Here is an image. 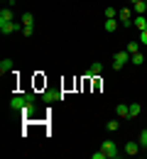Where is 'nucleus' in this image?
<instances>
[{
	"label": "nucleus",
	"instance_id": "dca6fc26",
	"mask_svg": "<svg viewBox=\"0 0 147 159\" xmlns=\"http://www.w3.org/2000/svg\"><path fill=\"white\" fill-rule=\"evenodd\" d=\"M130 61H132V64H137V66H142V61H145V57H142V52H137V54H132V57H130Z\"/></svg>",
	"mask_w": 147,
	"mask_h": 159
},
{
	"label": "nucleus",
	"instance_id": "6e6552de",
	"mask_svg": "<svg viewBox=\"0 0 147 159\" xmlns=\"http://www.w3.org/2000/svg\"><path fill=\"white\" fill-rule=\"evenodd\" d=\"M34 113H37V105H34L32 100H27V103H25V108H22V115H25V118H32Z\"/></svg>",
	"mask_w": 147,
	"mask_h": 159
},
{
	"label": "nucleus",
	"instance_id": "4be33fe9",
	"mask_svg": "<svg viewBox=\"0 0 147 159\" xmlns=\"http://www.w3.org/2000/svg\"><path fill=\"white\" fill-rule=\"evenodd\" d=\"M118 127H120V122H118V120H110V122H108V130H110V132H115Z\"/></svg>",
	"mask_w": 147,
	"mask_h": 159
},
{
	"label": "nucleus",
	"instance_id": "bb28decb",
	"mask_svg": "<svg viewBox=\"0 0 147 159\" xmlns=\"http://www.w3.org/2000/svg\"><path fill=\"white\" fill-rule=\"evenodd\" d=\"M130 2H140V0H130Z\"/></svg>",
	"mask_w": 147,
	"mask_h": 159
},
{
	"label": "nucleus",
	"instance_id": "20e7f679",
	"mask_svg": "<svg viewBox=\"0 0 147 159\" xmlns=\"http://www.w3.org/2000/svg\"><path fill=\"white\" fill-rule=\"evenodd\" d=\"M132 15H135V12L127 10V7H123V10L118 12V20L123 22V27H130V25H132Z\"/></svg>",
	"mask_w": 147,
	"mask_h": 159
},
{
	"label": "nucleus",
	"instance_id": "aec40b11",
	"mask_svg": "<svg viewBox=\"0 0 147 159\" xmlns=\"http://www.w3.org/2000/svg\"><path fill=\"white\" fill-rule=\"evenodd\" d=\"M44 100H49V103H52V100H59V93H52V91H47V93H44Z\"/></svg>",
	"mask_w": 147,
	"mask_h": 159
},
{
	"label": "nucleus",
	"instance_id": "f8f14e48",
	"mask_svg": "<svg viewBox=\"0 0 147 159\" xmlns=\"http://www.w3.org/2000/svg\"><path fill=\"white\" fill-rule=\"evenodd\" d=\"M115 113H118V118H130V105L120 103V105L115 108Z\"/></svg>",
	"mask_w": 147,
	"mask_h": 159
},
{
	"label": "nucleus",
	"instance_id": "0eeeda50",
	"mask_svg": "<svg viewBox=\"0 0 147 159\" xmlns=\"http://www.w3.org/2000/svg\"><path fill=\"white\" fill-rule=\"evenodd\" d=\"M27 100H30V98H25V96H15V98L10 100V108H12V110H22Z\"/></svg>",
	"mask_w": 147,
	"mask_h": 159
},
{
	"label": "nucleus",
	"instance_id": "9b49d317",
	"mask_svg": "<svg viewBox=\"0 0 147 159\" xmlns=\"http://www.w3.org/2000/svg\"><path fill=\"white\" fill-rule=\"evenodd\" d=\"M132 12H135V15H145V12H147V2H145V0L132 2Z\"/></svg>",
	"mask_w": 147,
	"mask_h": 159
},
{
	"label": "nucleus",
	"instance_id": "f03ea898",
	"mask_svg": "<svg viewBox=\"0 0 147 159\" xmlns=\"http://www.w3.org/2000/svg\"><path fill=\"white\" fill-rule=\"evenodd\" d=\"M127 61H130V52H127V49H125V52H115V57H113V69L120 71Z\"/></svg>",
	"mask_w": 147,
	"mask_h": 159
},
{
	"label": "nucleus",
	"instance_id": "4468645a",
	"mask_svg": "<svg viewBox=\"0 0 147 159\" xmlns=\"http://www.w3.org/2000/svg\"><path fill=\"white\" fill-rule=\"evenodd\" d=\"M127 52H130V57H132V54H137V52H140V39L130 42V44H127Z\"/></svg>",
	"mask_w": 147,
	"mask_h": 159
},
{
	"label": "nucleus",
	"instance_id": "393cba45",
	"mask_svg": "<svg viewBox=\"0 0 147 159\" xmlns=\"http://www.w3.org/2000/svg\"><path fill=\"white\" fill-rule=\"evenodd\" d=\"M140 44H145V47H147V30H145V32H140Z\"/></svg>",
	"mask_w": 147,
	"mask_h": 159
},
{
	"label": "nucleus",
	"instance_id": "a211bd4d",
	"mask_svg": "<svg viewBox=\"0 0 147 159\" xmlns=\"http://www.w3.org/2000/svg\"><path fill=\"white\" fill-rule=\"evenodd\" d=\"M32 22H34V15H32V12H25V15H22V25H32Z\"/></svg>",
	"mask_w": 147,
	"mask_h": 159
},
{
	"label": "nucleus",
	"instance_id": "cd10ccee",
	"mask_svg": "<svg viewBox=\"0 0 147 159\" xmlns=\"http://www.w3.org/2000/svg\"><path fill=\"white\" fill-rule=\"evenodd\" d=\"M145 2H147V0H145Z\"/></svg>",
	"mask_w": 147,
	"mask_h": 159
},
{
	"label": "nucleus",
	"instance_id": "9d476101",
	"mask_svg": "<svg viewBox=\"0 0 147 159\" xmlns=\"http://www.w3.org/2000/svg\"><path fill=\"white\" fill-rule=\"evenodd\" d=\"M132 25H135L140 32H145V30H147V20L142 17V15H135V17H132Z\"/></svg>",
	"mask_w": 147,
	"mask_h": 159
},
{
	"label": "nucleus",
	"instance_id": "39448f33",
	"mask_svg": "<svg viewBox=\"0 0 147 159\" xmlns=\"http://www.w3.org/2000/svg\"><path fill=\"white\" fill-rule=\"evenodd\" d=\"M140 149H142V147H140V142H137V139H130V142L125 144V154H127V157H135Z\"/></svg>",
	"mask_w": 147,
	"mask_h": 159
},
{
	"label": "nucleus",
	"instance_id": "2eb2a0df",
	"mask_svg": "<svg viewBox=\"0 0 147 159\" xmlns=\"http://www.w3.org/2000/svg\"><path fill=\"white\" fill-rule=\"evenodd\" d=\"M137 142H140V147H142V149H147V130H142V132L137 135Z\"/></svg>",
	"mask_w": 147,
	"mask_h": 159
},
{
	"label": "nucleus",
	"instance_id": "7ed1b4c3",
	"mask_svg": "<svg viewBox=\"0 0 147 159\" xmlns=\"http://www.w3.org/2000/svg\"><path fill=\"white\" fill-rule=\"evenodd\" d=\"M25 25H20V22L15 20H0V32L2 34H10V32H17V30H22Z\"/></svg>",
	"mask_w": 147,
	"mask_h": 159
},
{
	"label": "nucleus",
	"instance_id": "412c9836",
	"mask_svg": "<svg viewBox=\"0 0 147 159\" xmlns=\"http://www.w3.org/2000/svg\"><path fill=\"white\" fill-rule=\"evenodd\" d=\"M105 17H118V10L115 7H105Z\"/></svg>",
	"mask_w": 147,
	"mask_h": 159
},
{
	"label": "nucleus",
	"instance_id": "423d86ee",
	"mask_svg": "<svg viewBox=\"0 0 147 159\" xmlns=\"http://www.w3.org/2000/svg\"><path fill=\"white\" fill-rule=\"evenodd\" d=\"M101 69H103V66H101L98 61H93V64L88 66V74H86L84 79H98V76H101Z\"/></svg>",
	"mask_w": 147,
	"mask_h": 159
},
{
	"label": "nucleus",
	"instance_id": "ddd939ff",
	"mask_svg": "<svg viewBox=\"0 0 147 159\" xmlns=\"http://www.w3.org/2000/svg\"><path fill=\"white\" fill-rule=\"evenodd\" d=\"M7 71H12V61H10V59H2V61H0V74L5 76Z\"/></svg>",
	"mask_w": 147,
	"mask_h": 159
},
{
	"label": "nucleus",
	"instance_id": "5701e85b",
	"mask_svg": "<svg viewBox=\"0 0 147 159\" xmlns=\"http://www.w3.org/2000/svg\"><path fill=\"white\" fill-rule=\"evenodd\" d=\"M91 159H108V157H105L103 149H98V152H93V154H91Z\"/></svg>",
	"mask_w": 147,
	"mask_h": 159
},
{
	"label": "nucleus",
	"instance_id": "a878e982",
	"mask_svg": "<svg viewBox=\"0 0 147 159\" xmlns=\"http://www.w3.org/2000/svg\"><path fill=\"white\" fill-rule=\"evenodd\" d=\"M7 2H17V0H7Z\"/></svg>",
	"mask_w": 147,
	"mask_h": 159
},
{
	"label": "nucleus",
	"instance_id": "f3484780",
	"mask_svg": "<svg viewBox=\"0 0 147 159\" xmlns=\"http://www.w3.org/2000/svg\"><path fill=\"white\" fill-rule=\"evenodd\" d=\"M140 110H142V108H140L137 103H132V105H130V118H137V115H140Z\"/></svg>",
	"mask_w": 147,
	"mask_h": 159
},
{
	"label": "nucleus",
	"instance_id": "b1692460",
	"mask_svg": "<svg viewBox=\"0 0 147 159\" xmlns=\"http://www.w3.org/2000/svg\"><path fill=\"white\" fill-rule=\"evenodd\" d=\"M22 32H25V37H32V32H34V30H32V25H25V27H22Z\"/></svg>",
	"mask_w": 147,
	"mask_h": 159
},
{
	"label": "nucleus",
	"instance_id": "1a4fd4ad",
	"mask_svg": "<svg viewBox=\"0 0 147 159\" xmlns=\"http://www.w3.org/2000/svg\"><path fill=\"white\" fill-rule=\"evenodd\" d=\"M103 30H105V32H115V30H118V20H115V17H105Z\"/></svg>",
	"mask_w": 147,
	"mask_h": 159
},
{
	"label": "nucleus",
	"instance_id": "f257e3e1",
	"mask_svg": "<svg viewBox=\"0 0 147 159\" xmlns=\"http://www.w3.org/2000/svg\"><path fill=\"white\" fill-rule=\"evenodd\" d=\"M101 149L105 152V157H108V159H118V157H120V149H118V144H115L113 139H105L103 144H101Z\"/></svg>",
	"mask_w": 147,
	"mask_h": 159
},
{
	"label": "nucleus",
	"instance_id": "6ab92c4d",
	"mask_svg": "<svg viewBox=\"0 0 147 159\" xmlns=\"http://www.w3.org/2000/svg\"><path fill=\"white\" fill-rule=\"evenodd\" d=\"M0 20H12V10H10V7H5V10L0 12Z\"/></svg>",
	"mask_w": 147,
	"mask_h": 159
}]
</instances>
